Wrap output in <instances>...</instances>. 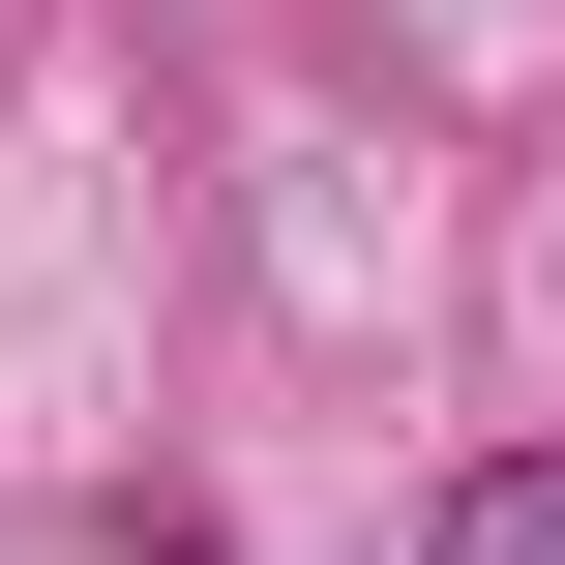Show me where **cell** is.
I'll use <instances>...</instances> for the list:
<instances>
[{
    "label": "cell",
    "instance_id": "obj_1",
    "mask_svg": "<svg viewBox=\"0 0 565 565\" xmlns=\"http://www.w3.org/2000/svg\"><path fill=\"white\" fill-rule=\"evenodd\" d=\"M417 565H565V447H477V477L417 507Z\"/></svg>",
    "mask_w": 565,
    "mask_h": 565
}]
</instances>
